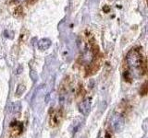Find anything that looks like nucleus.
<instances>
[{
	"mask_svg": "<svg viewBox=\"0 0 148 138\" xmlns=\"http://www.w3.org/2000/svg\"><path fill=\"white\" fill-rule=\"evenodd\" d=\"M128 67L134 73H138V76H143L145 72V62L141 53L137 49H132L126 56Z\"/></svg>",
	"mask_w": 148,
	"mask_h": 138,
	"instance_id": "obj_1",
	"label": "nucleus"
},
{
	"mask_svg": "<svg viewBox=\"0 0 148 138\" xmlns=\"http://www.w3.org/2000/svg\"><path fill=\"white\" fill-rule=\"evenodd\" d=\"M124 118L121 115H116L113 119V126L116 132H120L122 131V129L124 128Z\"/></svg>",
	"mask_w": 148,
	"mask_h": 138,
	"instance_id": "obj_2",
	"label": "nucleus"
},
{
	"mask_svg": "<svg viewBox=\"0 0 148 138\" xmlns=\"http://www.w3.org/2000/svg\"><path fill=\"white\" fill-rule=\"evenodd\" d=\"M90 108H91V101L90 99H85L83 100L82 102L79 104V109H80V112L83 115H87L90 112Z\"/></svg>",
	"mask_w": 148,
	"mask_h": 138,
	"instance_id": "obj_3",
	"label": "nucleus"
},
{
	"mask_svg": "<svg viewBox=\"0 0 148 138\" xmlns=\"http://www.w3.org/2000/svg\"><path fill=\"white\" fill-rule=\"evenodd\" d=\"M60 118H61V114H60L59 110H55L50 116V124L52 126L58 125L60 122Z\"/></svg>",
	"mask_w": 148,
	"mask_h": 138,
	"instance_id": "obj_4",
	"label": "nucleus"
},
{
	"mask_svg": "<svg viewBox=\"0 0 148 138\" xmlns=\"http://www.w3.org/2000/svg\"><path fill=\"white\" fill-rule=\"evenodd\" d=\"M51 43H51V41L49 39H42L38 43V48L41 51H45L50 47Z\"/></svg>",
	"mask_w": 148,
	"mask_h": 138,
	"instance_id": "obj_5",
	"label": "nucleus"
},
{
	"mask_svg": "<svg viewBox=\"0 0 148 138\" xmlns=\"http://www.w3.org/2000/svg\"><path fill=\"white\" fill-rule=\"evenodd\" d=\"M21 109V104L20 102H15L11 104V108L10 110L13 112H20Z\"/></svg>",
	"mask_w": 148,
	"mask_h": 138,
	"instance_id": "obj_6",
	"label": "nucleus"
},
{
	"mask_svg": "<svg viewBox=\"0 0 148 138\" xmlns=\"http://www.w3.org/2000/svg\"><path fill=\"white\" fill-rule=\"evenodd\" d=\"M25 92V87L23 85H18L17 87V90H16V95L17 97H21L23 93Z\"/></svg>",
	"mask_w": 148,
	"mask_h": 138,
	"instance_id": "obj_7",
	"label": "nucleus"
},
{
	"mask_svg": "<svg viewBox=\"0 0 148 138\" xmlns=\"http://www.w3.org/2000/svg\"><path fill=\"white\" fill-rule=\"evenodd\" d=\"M30 77H31V79L34 82H36L37 79H38V75H37V73L35 71L31 70L30 71Z\"/></svg>",
	"mask_w": 148,
	"mask_h": 138,
	"instance_id": "obj_8",
	"label": "nucleus"
},
{
	"mask_svg": "<svg viewBox=\"0 0 148 138\" xmlns=\"http://www.w3.org/2000/svg\"><path fill=\"white\" fill-rule=\"evenodd\" d=\"M141 92V94L142 95H145L146 94V92H147V87H146V83H145L142 87V90L140 91Z\"/></svg>",
	"mask_w": 148,
	"mask_h": 138,
	"instance_id": "obj_9",
	"label": "nucleus"
},
{
	"mask_svg": "<svg viewBox=\"0 0 148 138\" xmlns=\"http://www.w3.org/2000/svg\"><path fill=\"white\" fill-rule=\"evenodd\" d=\"M22 1H24V0H12V2H14V3H21Z\"/></svg>",
	"mask_w": 148,
	"mask_h": 138,
	"instance_id": "obj_10",
	"label": "nucleus"
}]
</instances>
